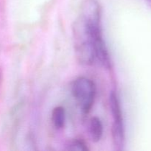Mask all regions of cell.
Wrapping results in <instances>:
<instances>
[{"label":"cell","instance_id":"5","mask_svg":"<svg viewBox=\"0 0 151 151\" xmlns=\"http://www.w3.org/2000/svg\"><path fill=\"white\" fill-rule=\"evenodd\" d=\"M67 150L72 151H86L88 150V148L83 141L75 139L68 145Z\"/></svg>","mask_w":151,"mask_h":151},{"label":"cell","instance_id":"4","mask_svg":"<svg viewBox=\"0 0 151 151\" xmlns=\"http://www.w3.org/2000/svg\"><path fill=\"white\" fill-rule=\"evenodd\" d=\"M65 109L61 106H58L53 109L52 114V120L53 125L57 129H60L64 126L65 124Z\"/></svg>","mask_w":151,"mask_h":151},{"label":"cell","instance_id":"3","mask_svg":"<svg viewBox=\"0 0 151 151\" xmlns=\"http://www.w3.org/2000/svg\"><path fill=\"white\" fill-rule=\"evenodd\" d=\"M89 134L91 140L97 142L101 139L103 134V126L100 119L94 117L91 119L89 124Z\"/></svg>","mask_w":151,"mask_h":151},{"label":"cell","instance_id":"1","mask_svg":"<svg viewBox=\"0 0 151 151\" xmlns=\"http://www.w3.org/2000/svg\"><path fill=\"white\" fill-rule=\"evenodd\" d=\"M72 91L81 111L88 114L94 104L96 95V86L94 82L86 78H78L72 84Z\"/></svg>","mask_w":151,"mask_h":151},{"label":"cell","instance_id":"2","mask_svg":"<svg viewBox=\"0 0 151 151\" xmlns=\"http://www.w3.org/2000/svg\"><path fill=\"white\" fill-rule=\"evenodd\" d=\"M110 107L114 118V141L116 147H117L118 149H121L123 146L124 142L123 122L120 103L117 95L114 91H112L110 94Z\"/></svg>","mask_w":151,"mask_h":151}]
</instances>
